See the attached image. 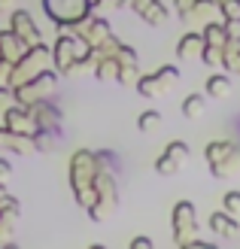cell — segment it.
I'll return each instance as SVG.
<instances>
[{"mask_svg":"<svg viewBox=\"0 0 240 249\" xmlns=\"http://www.w3.org/2000/svg\"><path fill=\"white\" fill-rule=\"evenodd\" d=\"M170 222H173V240L180 246H188L192 240H198V237H192V234H198V210H195L192 201H180V204H176Z\"/></svg>","mask_w":240,"mask_h":249,"instance_id":"obj_4","label":"cell"},{"mask_svg":"<svg viewBox=\"0 0 240 249\" xmlns=\"http://www.w3.org/2000/svg\"><path fill=\"white\" fill-rule=\"evenodd\" d=\"M207 113V94H201V91H195V94H188L185 101H183V116L185 119H201Z\"/></svg>","mask_w":240,"mask_h":249,"instance_id":"obj_16","label":"cell"},{"mask_svg":"<svg viewBox=\"0 0 240 249\" xmlns=\"http://www.w3.org/2000/svg\"><path fill=\"white\" fill-rule=\"evenodd\" d=\"M201 34H204V43H207V46H219V49H225V43H228V31H225V24L207 21Z\"/></svg>","mask_w":240,"mask_h":249,"instance_id":"obj_17","label":"cell"},{"mask_svg":"<svg viewBox=\"0 0 240 249\" xmlns=\"http://www.w3.org/2000/svg\"><path fill=\"white\" fill-rule=\"evenodd\" d=\"M3 3H12V0H3Z\"/></svg>","mask_w":240,"mask_h":249,"instance_id":"obj_26","label":"cell"},{"mask_svg":"<svg viewBox=\"0 0 240 249\" xmlns=\"http://www.w3.org/2000/svg\"><path fill=\"white\" fill-rule=\"evenodd\" d=\"M222 210H228L231 216H240V192H228L222 197Z\"/></svg>","mask_w":240,"mask_h":249,"instance_id":"obj_21","label":"cell"},{"mask_svg":"<svg viewBox=\"0 0 240 249\" xmlns=\"http://www.w3.org/2000/svg\"><path fill=\"white\" fill-rule=\"evenodd\" d=\"M176 82H180V70H176V67H161V70L152 73V76H140V79H137V91L152 101V97L170 94L176 89Z\"/></svg>","mask_w":240,"mask_h":249,"instance_id":"obj_5","label":"cell"},{"mask_svg":"<svg viewBox=\"0 0 240 249\" xmlns=\"http://www.w3.org/2000/svg\"><path fill=\"white\" fill-rule=\"evenodd\" d=\"M131 9L140 16L143 21H149V24H155V28H161L164 21L170 18V12L164 9L158 0H131Z\"/></svg>","mask_w":240,"mask_h":249,"instance_id":"obj_10","label":"cell"},{"mask_svg":"<svg viewBox=\"0 0 240 249\" xmlns=\"http://www.w3.org/2000/svg\"><path fill=\"white\" fill-rule=\"evenodd\" d=\"M131 249H152V240H149V237H134Z\"/></svg>","mask_w":240,"mask_h":249,"instance_id":"obj_25","label":"cell"},{"mask_svg":"<svg viewBox=\"0 0 240 249\" xmlns=\"http://www.w3.org/2000/svg\"><path fill=\"white\" fill-rule=\"evenodd\" d=\"M92 52V46H88V40L76 31V34H61L58 36V43L52 49V58H55V70L58 73H64V76H70L73 67H76V61L82 55Z\"/></svg>","mask_w":240,"mask_h":249,"instance_id":"obj_2","label":"cell"},{"mask_svg":"<svg viewBox=\"0 0 240 249\" xmlns=\"http://www.w3.org/2000/svg\"><path fill=\"white\" fill-rule=\"evenodd\" d=\"M195 9V0H176V16H180L183 21L188 18V12Z\"/></svg>","mask_w":240,"mask_h":249,"instance_id":"obj_23","label":"cell"},{"mask_svg":"<svg viewBox=\"0 0 240 249\" xmlns=\"http://www.w3.org/2000/svg\"><path fill=\"white\" fill-rule=\"evenodd\" d=\"M201 61H204V64H210V67H219V64H222V49H219V46H207V43H204Z\"/></svg>","mask_w":240,"mask_h":249,"instance_id":"obj_19","label":"cell"},{"mask_svg":"<svg viewBox=\"0 0 240 249\" xmlns=\"http://www.w3.org/2000/svg\"><path fill=\"white\" fill-rule=\"evenodd\" d=\"M9 177H12V164L0 158V185H6V182H9Z\"/></svg>","mask_w":240,"mask_h":249,"instance_id":"obj_24","label":"cell"},{"mask_svg":"<svg viewBox=\"0 0 240 249\" xmlns=\"http://www.w3.org/2000/svg\"><path fill=\"white\" fill-rule=\"evenodd\" d=\"M201 52H204V34H201V31H188L183 40L176 43V58H180V61H192Z\"/></svg>","mask_w":240,"mask_h":249,"instance_id":"obj_12","label":"cell"},{"mask_svg":"<svg viewBox=\"0 0 240 249\" xmlns=\"http://www.w3.org/2000/svg\"><path fill=\"white\" fill-rule=\"evenodd\" d=\"M225 18H240V0H216Z\"/></svg>","mask_w":240,"mask_h":249,"instance_id":"obj_22","label":"cell"},{"mask_svg":"<svg viewBox=\"0 0 240 249\" xmlns=\"http://www.w3.org/2000/svg\"><path fill=\"white\" fill-rule=\"evenodd\" d=\"M119 70H122V58L100 52V61H97V67H94V76L97 79H119Z\"/></svg>","mask_w":240,"mask_h":249,"instance_id":"obj_14","label":"cell"},{"mask_svg":"<svg viewBox=\"0 0 240 249\" xmlns=\"http://www.w3.org/2000/svg\"><path fill=\"white\" fill-rule=\"evenodd\" d=\"M161 113L158 109H146V113H140V119H137V128H140L143 134H152V131H158L161 128Z\"/></svg>","mask_w":240,"mask_h":249,"instance_id":"obj_18","label":"cell"},{"mask_svg":"<svg viewBox=\"0 0 240 249\" xmlns=\"http://www.w3.org/2000/svg\"><path fill=\"white\" fill-rule=\"evenodd\" d=\"M204 158H207V164L213 170V177H231V170H234L240 155H237V149L231 143H210Z\"/></svg>","mask_w":240,"mask_h":249,"instance_id":"obj_6","label":"cell"},{"mask_svg":"<svg viewBox=\"0 0 240 249\" xmlns=\"http://www.w3.org/2000/svg\"><path fill=\"white\" fill-rule=\"evenodd\" d=\"M9 28L16 31L18 36H24V40H28L31 46H34V43H40V31H37L34 18H31L24 9H16V12H12V18H9Z\"/></svg>","mask_w":240,"mask_h":249,"instance_id":"obj_11","label":"cell"},{"mask_svg":"<svg viewBox=\"0 0 240 249\" xmlns=\"http://www.w3.org/2000/svg\"><path fill=\"white\" fill-rule=\"evenodd\" d=\"M43 9L58 28H76L92 16V0H43Z\"/></svg>","mask_w":240,"mask_h":249,"instance_id":"obj_3","label":"cell"},{"mask_svg":"<svg viewBox=\"0 0 240 249\" xmlns=\"http://www.w3.org/2000/svg\"><path fill=\"white\" fill-rule=\"evenodd\" d=\"M231 94V76L228 73H213L207 79V97H228Z\"/></svg>","mask_w":240,"mask_h":249,"instance_id":"obj_15","label":"cell"},{"mask_svg":"<svg viewBox=\"0 0 240 249\" xmlns=\"http://www.w3.org/2000/svg\"><path fill=\"white\" fill-rule=\"evenodd\" d=\"M210 231L219 234V237H234L240 228H237V222H234V216L228 213V210H222V213L210 216Z\"/></svg>","mask_w":240,"mask_h":249,"instance_id":"obj_13","label":"cell"},{"mask_svg":"<svg viewBox=\"0 0 240 249\" xmlns=\"http://www.w3.org/2000/svg\"><path fill=\"white\" fill-rule=\"evenodd\" d=\"M222 64L228 73H240V49H231V52L222 49Z\"/></svg>","mask_w":240,"mask_h":249,"instance_id":"obj_20","label":"cell"},{"mask_svg":"<svg viewBox=\"0 0 240 249\" xmlns=\"http://www.w3.org/2000/svg\"><path fill=\"white\" fill-rule=\"evenodd\" d=\"M76 28H82L79 34L85 36V40H88V46H92L94 49V52H97V49L100 46H104L107 40H110V24H107V18H100V16H88L82 24H76Z\"/></svg>","mask_w":240,"mask_h":249,"instance_id":"obj_8","label":"cell"},{"mask_svg":"<svg viewBox=\"0 0 240 249\" xmlns=\"http://www.w3.org/2000/svg\"><path fill=\"white\" fill-rule=\"evenodd\" d=\"M52 64H55L52 52H49L43 43H34V49H28V52H24L16 64H9L6 85H9V89H16V85L28 82V79H34V76H40L43 70H52Z\"/></svg>","mask_w":240,"mask_h":249,"instance_id":"obj_1","label":"cell"},{"mask_svg":"<svg viewBox=\"0 0 240 249\" xmlns=\"http://www.w3.org/2000/svg\"><path fill=\"white\" fill-rule=\"evenodd\" d=\"M28 52V40L24 36H18L16 31H0V58L9 61V64H16V61Z\"/></svg>","mask_w":240,"mask_h":249,"instance_id":"obj_9","label":"cell"},{"mask_svg":"<svg viewBox=\"0 0 240 249\" xmlns=\"http://www.w3.org/2000/svg\"><path fill=\"white\" fill-rule=\"evenodd\" d=\"M188 158H192L188 146H185L183 140H173V143L164 146V152H161V158H158L155 170L161 173V177H173V173H180V170L188 164Z\"/></svg>","mask_w":240,"mask_h":249,"instance_id":"obj_7","label":"cell"}]
</instances>
